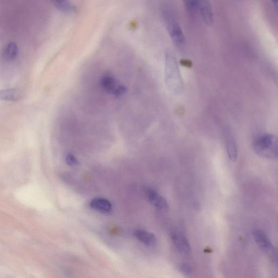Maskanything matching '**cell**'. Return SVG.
Segmentation results:
<instances>
[{
	"label": "cell",
	"mask_w": 278,
	"mask_h": 278,
	"mask_svg": "<svg viewBox=\"0 0 278 278\" xmlns=\"http://www.w3.org/2000/svg\"><path fill=\"white\" fill-rule=\"evenodd\" d=\"M166 79L167 86L171 92L176 94L182 92L184 89V84L178 63L175 57L171 53H168L166 57Z\"/></svg>",
	"instance_id": "6da1fadb"
},
{
	"label": "cell",
	"mask_w": 278,
	"mask_h": 278,
	"mask_svg": "<svg viewBox=\"0 0 278 278\" xmlns=\"http://www.w3.org/2000/svg\"><path fill=\"white\" fill-rule=\"evenodd\" d=\"M253 148L260 157L269 159H274L278 157V139L273 134L258 135L254 140Z\"/></svg>",
	"instance_id": "7a4b0ae2"
},
{
	"label": "cell",
	"mask_w": 278,
	"mask_h": 278,
	"mask_svg": "<svg viewBox=\"0 0 278 278\" xmlns=\"http://www.w3.org/2000/svg\"><path fill=\"white\" fill-rule=\"evenodd\" d=\"M163 16L166 27L173 43L179 48L185 44V38L178 21L172 11L167 7L163 10Z\"/></svg>",
	"instance_id": "3957f363"
},
{
	"label": "cell",
	"mask_w": 278,
	"mask_h": 278,
	"mask_svg": "<svg viewBox=\"0 0 278 278\" xmlns=\"http://www.w3.org/2000/svg\"><path fill=\"white\" fill-rule=\"evenodd\" d=\"M100 85L106 93L114 94L116 97H120L126 93L125 87L120 85L113 77L105 75L100 80Z\"/></svg>",
	"instance_id": "277c9868"
},
{
	"label": "cell",
	"mask_w": 278,
	"mask_h": 278,
	"mask_svg": "<svg viewBox=\"0 0 278 278\" xmlns=\"http://www.w3.org/2000/svg\"><path fill=\"white\" fill-rule=\"evenodd\" d=\"M254 240L260 248L270 255H274L275 247L269 236L262 230H257L253 233Z\"/></svg>",
	"instance_id": "5b68a950"
},
{
	"label": "cell",
	"mask_w": 278,
	"mask_h": 278,
	"mask_svg": "<svg viewBox=\"0 0 278 278\" xmlns=\"http://www.w3.org/2000/svg\"><path fill=\"white\" fill-rule=\"evenodd\" d=\"M173 244L181 253L187 255L191 253V247L185 236L179 232L174 231L171 234Z\"/></svg>",
	"instance_id": "8992f818"
},
{
	"label": "cell",
	"mask_w": 278,
	"mask_h": 278,
	"mask_svg": "<svg viewBox=\"0 0 278 278\" xmlns=\"http://www.w3.org/2000/svg\"><path fill=\"white\" fill-rule=\"evenodd\" d=\"M207 26H211L214 23V17L212 8L209 0H198V10Z\"/></svg>",
	"instance_id": "52a82bcc"
},
{
	"label": "cell",
	"mask_w": 278,
	"mask_h": 278,
	"mask_svg": "<svg viewBox=\"0 0 278 278\" xmlns=\"http://www.w3.org/2000/svg\"><path fill=\"white\" fill-rule=\"evenodd\" d=\"M147 197L150 202L157 209L162 211H167L169 209L167 200L153 189H149L147 191Z\"/></svg>",
	"instance_id": "ba28073f"
},
{
	"label": "cell",
	"mask_w": 278,
	"mask_h": 278,
	"mask_svg": "<svg viewBox=\"0 0 278 278\" xmlns=\"http://www.w3.org/2000/svg\"><path fill=\"white\" fill-rule=\"evenodd\" d=\"M0 55L3 61L12 62L18 55V47L15 43L10 42L3 47Z\"/></svg>",
	"instance_id": "9c48e42d"
},
{
	"label": "cell",
	"mask_w": 278,
	"mask_h": 278,
	"mask_svg": "<svg viewBox=\"0 0 278 278\" xmlns=\"http://www.w3.org/2000/svg\"><path fill=\"white\" fill-rule=\"evenodd\" d=\"M135 237L147 246L153 247L157 243V239L155 234L145 230H137L134 233Z\"/></svg>",
	"instance_id": "30bf717a"
},
{
	"label": "cell",
	"mask_w": 278,
	"mask_h": 278,
	"mask_svg": "<svg viewBox=\"0 0 278 278\" xmlns=\"http://www.w3.org/2000/svg\"><path fill=\"white\" fill-rule=\"evenodd\" d=\"M22 97V93L19 89L11 88L0 91V99L5 101L17 102Z\"/></svg>",
	"instance_id": "8fae6325"
},
{
	"label": "cell",
	"mask_w": 278,
	"mask_h": 278,
	"mask_svg": "<svg viewBox=\"0 0 278 278\" xmlns=\"http://www.w3.org/2000/svg\"><path fill=\"white\" fill-rule=\"evenodd\" d=\"M226 147L229 159L232 162H235L238 156V147L234 136L230 131L226 133Z\"/></svg>",
	"instance_id": "7c38bea8"
},
{
	"label": "cell",
	"mask_w": 278,
	"mask_h": 278,
	"mask_svg": "<svg viewBox=\"0 0 278 278\" xmlns=\"http://www.w3.org/2000/svg\"><path fill=\"white\" fill-rule=\"evenodd\" d=\"M92 208L103 212H109L112 210V205L108 199L103 198H94L91 202Z\"/></svg>",
	"instance_id": "4fadbf2b"
},
{
	"label": "cell",
	"mask_w": 278,
	"mask_h": 278,
	"mask_svg": "<svg viewBox=\"0 0 278 278\" xmlns=\"http://www.w3.org/2000/svg\"><path fill=\"white\" fill-rule=\"evenodd\" d=\"M187 10L191 13H196L198 10V0H183Z\"/></svg>",
	"instance_id": "5bb4252c"
},
{
	"label": "cell",
	"mask_w": 278,
	"mask_h": 278,
	"mask_svg": "<svg viewBox=\"0 0 278 278\" xmlns=\"http://www.w3.org/2000/svg\"><path fill=\"white\" fill-rule=\"evenodd\" d=\"M179 270L183 275L186 277L190 276L192 272L191 266L187 263H183L180 265Z\"/></svg>",
	"instance_id": "9a60e30c"
},
{
	"label": "cell",
	"mask_w": 278,
	"mask_h": 278,
	"mask_svg": "<svg viewBox=\"0 0 278 278\" xmlns=\"http://www.w3.org/2000/svg\"><path fill=\"white\" fill-rule=\"evenodd\" d=\"M66 162L68 165L71 167H75V166L79 164L78 159L72 154H69L66 157Z\"/></svg>",
	"instance_id": "2e32d148"
},
{
	"label": "cell",
	"mask_w": 278,
	"mask_h": 278,
	"mask_svg": "<svg viewBox=\"0 0 278 278\" xmlns=\"http://www.w3.org/2000/svg\"><path fill=\"white\" fill-rule=\"evenodd\" d=\"M272 1L275 5V8L277 9L278 0H272Z\"/></svg>",
	"instance_id": "e0dca14e"
}]
</instances>
